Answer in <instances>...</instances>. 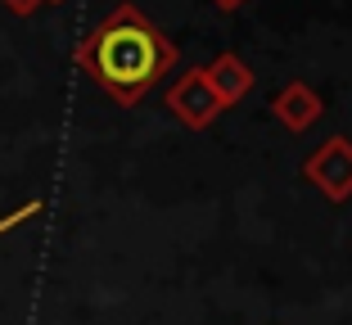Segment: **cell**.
Here are the masks:
<instances>
[{"instance_id": "1", "label": "cell", "mask_w": 352, "mask_h": 325, "mask_svg": "<svg viewBox=\"0 0 352 325\" xmlns=\"http://www.w3.org/2000/svg\"><path fill=\"white\" fill-rule=\"evenodd\" d=\"M172 63H176V45L135 5H118L77 45V68L95 86H104L118 104H135Z\"/></svg>"}, {"instance_id": "2", "label": "cell", "mask_w": 352, "mask_h": 325, "mask_svg": "<svg viewBox=\"0 0 352 325\" xmlns=\"http://www.w3.org/2000/svg\"><path fill=\"white\" fill-rule=\"evenodd\" d=\"M167 109H172L176 117L186 126H195V131H204V126H212L217 122V113L226 104L217 100V91L208 86V77H204V68H195V73H186L181 82L167 91Z\"/></svg>"}, {"instance_id": "3", "label": "cell", "mask_w": 352, "mask_h": 325, "mask_svg": "<svg viewBox=\"0 0 352 325\" xmlns=\"http://www.w3.org/2000/svg\"><path fill=\"white\" fill-rule=\"evenodd\" d=\"M302 172H307V181H316L334 203H343L352 194V140L330 136L316 154L307 158V168H302Z\"/></svg>"}, {"instance_id": "4", "label": "cell", "mask_w": 352, "mask_h": 325, "mask_svg": "<svg viewBox=\"0 0 352 325\" xmlns=\"http://www.w3.org/2000/svg\"><path fill=\"white\" fill-rule=\"evenodd\" d=\"M204 77H208V86L217 91L221 104H235V100H244V95L253 91V73L239 54H217V59L204 68Z\"/></svg>"}, {"instance_id": "5", "label": "cell", "mask_w": 352, "mask_h": 325, "mask_svg": "<svg viewBox=\"0 0 352 325\" xmlns=\"http://www.w3.org/2000/svg\"><path fill=\"white\" fill-rule=\"evenodd\" d=\"M276 117L289 126V131H307V126L321 117V95L311 91L307 82H289L276 95Z\"/></svg>"}, {"instance_id": "6", "label": "cell", "mask_w": 352, "mask_h": 325, "mask_svg": "<svg viewBox=\"0 0 352 325\" xmlns=\"http://www.w3.org/2000/svg\"><path fill=\"white\" fill-rule=\"evenodd\" d=\"M36 212H41V199H28L19 212H10V217H0V235H10L14 226H23V221H28V217H36Z\"/></svg>"}, {"instance_id": "7", "label": "cell", "mask_w": 352, "mask_h": 325, "mask_svg": "<svg viewBox=\"0 0 352 325\" xmlns=\"http://www.w3.org/2000/svg\"><path fill=\"white\" fill-rule=\"evenodd\" d=\"M36 5H41V0H5V10H10V14H19V19L36 14Z\"/></svg>"}, {"instance_id": "8", "label": "cell", "mask_w": 352, "mask_h": 325, "mask_svg": "<svg viewBox=\"0 0 352 325\" xmlns=\"http://www.w3.org/2000/svg\"><path fill=\"white\" fill-rule=\"evenodd\" d=\"M212 5H217V10H239L244 0H212Z\"/></svg>"}, {"instance_id": "9", "label": "cell", "mask_w": 352, "mask_h": 325, "mask_svg": "<svg viewBox=\"0 0 352 325\" xmlns=\"http://www.w3.org/2000/svg\"><path fill=\"white\" fill-rule=\"evenodd\" d=\"M41 5H59V0H41Z\"/></svg>"}]
</instances>
